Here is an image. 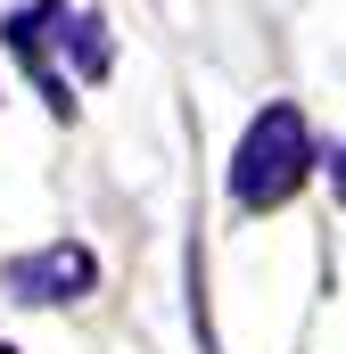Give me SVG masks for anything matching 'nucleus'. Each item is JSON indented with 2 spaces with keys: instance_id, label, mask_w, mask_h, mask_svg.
I'll list each match as a JSON object with an SVG mask.
<instances>
[{
  "instance_id": "20e7f679",
  "label": "nucleus",
  "mask_w": 346,
  "mask_h": 354,
  "mask_svg": "<svg viewBox=\"0 0 346 354\" xmlns=\"http://www.w3.org/2000/svg\"><path fill=\"white\" fill-rule=\"evenodd\" d=\"M0 354H17V346H0Z\"/></svg>"
},
{
  "instance_id": "f257e3e1",
  "label": "nucleus",
  "mask_w": 346,
  "mask_h": 354,
  "mask_svg": "<svg viewBox=\"0 0 346 354\" xmlns=\"http://www.w3.org/2000/svg\"><path fill=\"white\" fill-rule=\"evenodd\" d=\"M8 50L42 75V91H50V107H66V83H58V66L75 75V83H99L107 75V25L91 17V8H75V0H33V8H8Z\"/></svg>"
},
{
  "instance_id": "f03ea898",
  "label": "nucleus",
  "mask_w": 346,
  "mask_h": 354,
  "mask_svg": "<svg viewBox=\"0 0 346 354\" xmlns=\"http://www.w3.org/2000/svg\"><path fill=\"white\" fill-rule=\"evenodd\" d=\"M305 165H313V132H305V115L289 99H272V107H256V124L231 149V198L248 214H264V206H280L305 181Z\"/></svg>"
},
{
  "instance_id": "7ed1b4c3",
  "label": "nucleus",
  "mask_w": 346,
  "mask_h": 354,
  "mask_svg": "<svg viewBox=\"0 0 346 354\" xmlns=\"http://www.w3.org/2000/svg\"><path fill=\"white\" fill-rule=\"evenodd\" d=\"M0 288H8L17 305H83L91 288H99V256L75 248V239H58V248L17 256V264L0 272Z\"/></svg>"
}]
</instances>
